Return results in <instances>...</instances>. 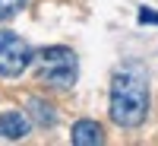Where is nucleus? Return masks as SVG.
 <instances>
[{"label":"nucleus","mask_w":158,"mask_h":146,"mask_svg":"<svg viewBox=\"0 0 158 146\" xmlns=\"http://www.w3.org/2000/svg\"><path fill=\"white\" fill-rule=\"evenodd\" d=\"M22 7H25V0H0V22L13 19V16H16Z\"/></svg>","instance_id":"obj_7"},{"label":"nucleus","mask_w":158,"mask_h":146,"mask_svg":"<svg viewBox=\"0 0 158 146\" xmlns=\"http://www.w3.org/2000/svg\"><path fill=\"white\" fill-rule=\"evenodd\" d=\"M25 134H29V121H25L22 111H3V114H0V137L22 140Z\"/></svg>","instance_id":"obj_5"},{"label":"nucleus","mask_w":158,"mask_h":146,"mask_svg":"<svg viewBox=\"0 0 158 146\" xmlns=\"http://www.w3.org/2000/svg\"><path fill=\"white\" fill-rule=\"evenodd\" d=\"M32 64V48L29 42H22L16 32H3L0 29V76H19L25 67Z\"/></svg>","instance_id":"obj_3"},{"label":"nucleus","mask_w":158,"mask_h":146,"mask_svg":"<svg viewBox=\"0 0 158 146\" xmlns=\"http://www.w3.org/2000/svg\"><path fill=\"white\" fill-rule=\"evenodd\" d=\"M29 114L35 117V124H38V127H51V124L57 121V111L51 108L44 99H29Z\"/></svg>","instance_id":"obj_6"},{"label":"nucleus","mask_w":158,"mask_h":146,"mask_svg":"<svg viewBox=\"0 0 158 146\" xmlns=\"http://www.w3.org/2000/svg\"><path fill=\"white\" fill-rule=\"evenodd\" d=\"M79 76V60L70 48H44L38 54V79L44 86H54V89H70Z\"/></svg>","instance_id":"obj_2"},{"label":"nucleus","mask_w":158,"mask_h":146,"mask_svg":"<svg viewBox=\"0 0 158 146\" xmlns=\"http://www.w3.org/2000/svg\"><path fill=\"white\" fill-rule=\"evenodd\" d=\"M139 19H142V22H158V16H155V13H149V10H142Z\"/></svg>","instance_id":"obj_8"},{"label":"nucleus","mask_w":158,"mask_h":146,"mask_svg":"<svg viewBox=\"0 0 158 146\" xmlns=\"http://www.w3.org/2000/svg\"><path fill=\"white\" fill-rule=\"evenodd\" d=\"M70 140L76 143V146H101L104 143V130H101V124L98 121H76L73 124V134H70Z\"/></svg>","instance_id":"obj_4"},{"label":"nucleus","mask_w":158,"mask_h":146,"mask_svg":"<svg viewBox=\"0 0 158 146\" xmlns=\"http://www.w3.org/2000/svg\"><path fill=\"white\" fill-rule=\"evenodd\" d=\"M149 114V86L139 73H117L111 79V121L117 127H139Z\"/></svg>","instance_id":"obj_1"}]
</instances>
